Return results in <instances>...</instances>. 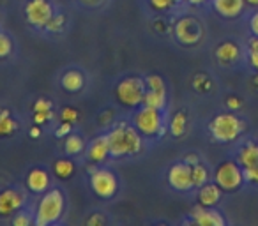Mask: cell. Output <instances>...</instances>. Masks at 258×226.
Wrapping results in <instances>:
<instances>
[{
    "label": "cell",
    "instance_id": "ac0fdd59",
    "mask_svg": "<svg viewBox=\"0 0 258 226\" xmlns=\"http://www.w3.org/2000/svg\"><path fill=\"white\" fill-rule=\"evenodd\" d=\"M223 200V189L214 182L209 180L207 184L198 187L197 191V201L204 207H216L219 205V201Z\"/></svg>",
    "mask_w": 258,
    "mask_h": 226
},
{
    "label": "cell",
    "instance_id": "d6986e66",
    "mask_svg": "<svg viewBox=\"0 0 258 226\" xmlns=\"http://www.w3.org/2000/svg\"><path fill=\"white\" fill-rule=\"evenodd\" d=\"M189 131V115L186 110L173 111L168 119V133L172 138H182Z\"/></svg>",
    "mask_w": 258,
    "mask_h": 226
},
{
    "label": "cell",
    "instance_id": "44dd1931",
    "mask_svg": "<svg viewBox=\"0 0 258 226\" xmlns=\"http://www.w3.org/2000/svg\"><path fill=\"white\" fill-rule=\"evenodd\" d=\"M20 129L18 120L13 117L11 110L0 108V138H9Z\"/></svg>",
    "mask_w": 258,
    "mask_h": 226
},
{
    "label": "cell",
    "instance_id": "bcb514c9",
    "mask_svg": "<svg viewBox=\"0 0 258 226\" xmlns=\"http://www.w3.org/2000/svg\"><path fill=\"white\" fill-rule=\"evenodd\" d=\"M212 0H187V4L189 6H195V8H202V6H207L211 4Z\"/></svg>",
    "mask_w": 258,
    "mask_h": 226
},
{
    "label": "cell",
    "instance_id": "e575fe53",
    "mask_svg": "<svg viewBox=\"0 0 258 226\" xmlns=\"http://www.w3.org/2000/svg\"><path fill=\"white\" fill-rule=\"evenodd\" d=\"M46 111H55V106L48 97H37L32 104V113H46Z\"/></svg>",
    "mask_w": 258,
    "mask_h": 226
},
{
    "label": "cell",
    "instance_id": "484cf974",
    "mask_svg": "<svg viewBox=\"0 0 258 226\" xmlns=\"http://www.w3.org/2000/svg\"><path fill=\"white\" fill-rule=\"evenodd\" d=\"M191 177H193L195 189H198L200 186H204V184H207L211 180V170L207 168V165L198 161L197 165L191 166Z\"/></svg>",
    "mask_w": 258,
    "mask_h": 226
},
{
    "label": "cell",
    "instance_id": "f1b7e54d",
    "mask_svg": "<svg viewBox=\"0 0 258 226\" xmlns=\"http://www.w3.org/2000/svg\"><path fill=\"white\" fill-rule=\"evenodd\" d=\"M246 58L247 64L258 72V37L251 36L246 43Z\"/></svg>",
    "mask_w": 258,
    "mask_h": 226
},
{
    "label": "cell",
    "instance_id": "2e32d148",
    "mask_svg": "<svg viewBox=\"0 0 258 226\" xmlns=\"http://www.w3.org/2000/svg\"><path fill=\"white\" fill-rule=\"evenodd\" d=\"M211 6L216 15L225 20L240 18L247 8L246 0H212Z\"/></svg>",
    "mask_w": 258,
    "mask_h": 226
},
{
    "label": "cell",
    "instance_id": "f546056e",
    "mask_svg": "<svg viewBox=\"0 0 258 226\" xmlns=\"http://www.w3.org/2000/svg\"><path fill=\"white\" fill-rule=\"evenodd\" d=\"M149 8L152 9L158 15H165V13H170L177 8V0H147Z\"/></svg>",
    "mask_w": 258,
    "mask_h": 226
},
{
    "label": "cell",
    "instance_id": "e0dca14e",
    "mask_svg": "<svg viewBox=\"0 0 258 226\" xmlns=\"http://www.w3.org/2000/svg\"><path fill=\"white\" fill-rule=\"evenodd\" d=\"M60 87L69 94H78L85 89V74H83L80 69L71 67V69H66L64 72L60 74V80H58Z\"/></svg>",
    "mask_w": 258,
    "mask_h": 226
},
{
    "label": "cell",
    "instance_id": "3957f363",
    "mask_svg": "<svg viewBox=\"0 0 258 226\" xmlns=\"http://www.w3.org/2000/svg\"><path fill=\"white\" fill-rule=\"evenodd\" d=\"M207 131L216 143H232L239 140L246 131V120L237 115L235 111H221L209 120Z\"/></svg>",
    "mask_w": 258,
    "mask_h": 226
},
{
    "label": "cell",
    "instance_id": "30bf717a",
    "mask_svg": "<svg viewBox=\"0 0 258 226\" xmlns=\"http://www.w3.org/2000/svg\"><path fill=\"white\" fill-rule=\"evenodd\" d=\"M166 180H168V186L177 193H189L195 189L193 177H191V165H187L186 161L173 163L168 168Z\"/></svg>",
    "mask_w": 258,
    "mask_h": 226
},
{
    "label": "cell",
    "instance_id": "8d00e7d4",
    "mask_svg": "<svg viewBox=\"0 0 258 226\" xmlns=\"http://www.w3.org/2000/svg\"><path fill=\"white\" fill-rule=\"evenodd\" d=\"M53 120H55V111H46V113H34V115H32V122L37 124V126H41V127L50 126Z\"/></svg>",
    "mask_w": 258,
    "mask_h": 226
},
{
    "label": "cell",
    "instance_id": "ffe728a7",
    "mask_svg": "<svg viewBox=\"0 0 258 226\" xmlns=\"http://www.w3.org/2000/svg\"><path fill=\"white\" fill-rule=\"evenodd\" d=\"M87 143L89 141L80 133H69L64 138V154L69 156V158H78V156L85 154Z\"/></svg>",
    "mask_w": 258,
    "mask_h": 226
},
{
    "label": "cell",
    "instance_id": "ba28073f",
    "mask_svg": "<svg viewBox=\"0 0 258 226\" xmlns=\"http://www.w3.org/2000/svg\"><path fill=\"white\" fill-rule=\"evenodd\" d=\"M212 180L223 189V193H235L246 184L244 170L235 159H225L212 172Z\"/></svg>",
    "mask_w": 258,
    "mask_h": 226
},
{
    "label": "cell",
    "instance_id": "8992f818",
    "mask_svg": "<svg viewBox=\"0 0 258 226\" xmlns=\"http://www.w3.org/2000/svg\"><path fill=\"white\" fill-rule=\"evenodd\" d=\"M172 36L180 46L195 48L205 39V25L193 15H182L172 23Z\"/></svg>",
    "mask_w": 258,
    "mask_h": 226
},
{
    "label": "cell",
    "instance_id": "cb8c5ba5",
    "mask_svg": "<svg viewBox=\"0 0 258 226\" xmlns=\"http://www.w3.org/2000/svg\"><path fill=\"white\" fill-rule=\"evenodd\" d=\"M53 175L57 177L58 180H69L73 175H75V172H76V165H75V161H73L71 158H58V159H55V163H53Z\"/></svg>",
    "mask_w": 258,
    "mask_h": 226
},
{
    "label": "cell",
    "instance_id": "5b68a950",
    "mask_svg": "<svg viewBox=\"0 0 258 226\" xmlns=\"http://www.w3.org/2000/svg\"><path fill=\"white\" fill-rule=\"evenodd\" d=\"M115 103L125 110H137L144 104L145 97V80L142 76L129 74L120 78L113 87Z\"/></svg>",
    "mask_w": 258,
    "mask_h": 226
},
{
    "label": "cell",
    "instance_id": "8fae6325",
    "mask_svg": "<svg viewBox=\"0 0 258 226\" xmlns=\"http://www.w3.org/2000/svg\"><path fill=\"white\" fill-rule=\"evenodd\" d=\"M27 194L18 187H4L0 191V217H13L25 208Z\"/></svg>",
    "mask_w": 258,
    "mask_h": 226
},
{
    "label": "cell",
    "instance_id": "d590c367",
    "mask_svg": "<svg viewBox=\"0 0 258 226\" xmlns=\"http://www.w3.org/2000/svg\"><path fill=\"white\" fill-rule=\"evenodd\" d=\"M106 222H108V217L104 215V212H101V210L90 212L85 217V224H89V226H104Z\"/></svg>",
    "mask_w": 258,
    "mask_h": 226
},
{
    "label": "cell",
    "instance_id": "b9f144b4",
    "mask_svg": "<svg viewBox=\"0 0 258 226\" xmlns=\"http://www.w3.org/2000/svg\"><path fill=\"white\" fill-rule=\"evenodd\" d=\"M75 2L87 9H97V8H101V6L106 4V0H75Z\"/></svg>",
    "mask_w": 258,
    "mask_h": 226
},
{
    "label": "cell",
    "instance_id": "d4e9b609",
    "mask_svg": "<svg viewBox=\"0 0 258 226\" xmlns=\"http://www.w3.org/2000/svg\"><path fill=\"white\" fill-rule=\"evenodd\" d=\"M191 87H193L195 92L198 94H209L214 89V82L207 72H197V74L191 78Z\"/></svg>",
    "mask_w": 258,
    "mask_h": 226
},
{
    "label": "cell",
    "instance_id": "277c9868",
    "mask_svg": "<svg viewBox=\"0 0 258 226\" xmlns=\"http://www.w3.org/2000/svg\"><path fill=\"white\" fill-rule=\"evenodd\" d=\"M166 111L156 110V108L145 106L142 104L137 108L131 117V122L138 129V133L145 138V140H159L166 134L168 131V119L165 115Z\"/></svg>",
    "mask_w": 258,
    "mask_h": 226
},
{
    "label": "cell",
    "instance_id": "f35d334b",
    "mask_svg": "<svg viewBox=\"0 0 258 226\" xmlns=\"http://www.w3.org/2000/svg\"><path fill=\"white\" fill-rule=\"evenodd\" d=\"M225 104H226V110H230V111H239L240 108L244 106V101L240 99L239 96H228L225 99Z\"/></svg>",
    "mask_w": 258,
    "mask_h": 226
},
{
    "label": "cell",
    "instance_id": "d6a6232c",
    "mask_svg": "<svg viewBox=\"0 0 258 226\" xmlns=\"http://www.w3.org/2000/svg\"><path fill=\"white\" fill-rule=\"evenodd\" d=\"M145 89L149 90H168L166 89V82L161 74H147L145 76Z\"/></svg>",
    "mask_w": 258,
    "mask_h": 226
},
{
    "label": "cell",
    "instance_id": "9a60e30c",
    "mask_svg": "<svg viewBox=\"0 0 258 226\" xmlns=\"http://www.w3.org/2000/svg\"><path fill=\"white\" fill-rule=\"evenodd\" d=\"M25 186L32 194H43L51 187V173L43 166H34L27 172Z\"/></svg>",
    "mask_w": 258,
    "mask_h": 226
},
{
    "label": "cell",
    "instance_id": "7c38bea8",
    "mask_svg": "<svg viewBox=\"0 0 258 226\" xmlns=\"http://www.w3.org/2000/svg\"><path fill=\"white\" fill-rule=\"evenodd\" d=\"M244 48L233 39H223L216 44L214 58L221 67H232L242 60Z\"/></svg>",
    "mask_w": 258,
    "mask_h": 226
},
{
    "label": "cell",
    "instance_id": "7dc6e473",
    "mask_svg": "<svg viewBox=\"0 0 258 226\" xmlns=\"http://www.w3.org/2000/svg\"><path fill=\"white\" fill-rule=\"evenodd\" d=\"M246 4L251 8H258V0H246Z\"/></svg>",
    "mask_w": 258,
    "mask_h": 226
},
{
    "label": "cell",
    "instance_id": "6da1fadb",
    "mask_svg": "<svg viewBox=\"0 0 258 226\" xmlns=\"http://www.w3.org/2000/svg\"><path fill=\"white\" fill-rule=\"evenodd\" d=\"M108 143H110V158L111 159H125L135 158L144 152L145 138L138 133L133 122L127 120H117L111 124L106 131Z\"/></svg>",
    "mask_w": 258,
    "mask_h": 226
},
{
    "label": "cell",
    "instance_id": "60d3db41",
    "mask_svg": "<svg viewBox=\"0 0 258 226\" xmlns=\"http://www.w3.org/2000/svg\"><path fill=\"white\" fill-rule=\"evenodd\" d=\"M73 129H75V126H73V124H69V122H62V120H60V124H58V127H57V129H55V136L60 138V140H64V138L68 136L69 133H73Z\"/></svg>",
    "mask_w": 258,
    "mask_h": 226
},
{
    "label": "cell",
    "instance_id": "4316f807",
    "mask_svg": "<svg viewBox=\"0 0 258 226\" xmlns=\"http://www.w3.org/2000/svg\"><path fill=\"white\" fill-rule=\"evenodd\" d=\"M68 29V16L64 13H55L53 18L48 22V25L44 27L43 32H48V34H62L64 30Z\"/></svg>",
    "mask_w": 258,
    "mask_h": 226
},
{
    "label": "cell",
    "instance_id": "4dcf8cb0",
    "mask_svg": "<svg viewBox=\"0 0 258 226\" xmlns=\"http://www.w3.org/2000/svg\"><path fill=\"white\" fill-rule=\"evenodd\" d=\"M80 111L76 110L75 106H64L60 111H58V119L62 120V122H69L73 124V126H76V124L80 122Z\"/></svg>",
    "mask_w": 258,
    "mask_h": 226
},
{
    "label": "cell",
    "instance_id": "1f68e13d",
    "mask_svg": "<svg viewBox=\"0 0 258 226\" xmlns=\"http://www.w3.org/2000/svg\"><path fill=\"white\" fill-rule=\"evenodd\" d=\"M242 170H244V179H246V184L258 187V158L254 159V161H251L247 166H244Z\"/></svg>",
    "mask_w": 258,
    "mask_h": 226
},
{
    "label": "cell",
    "instance_id": "603a6c76",
    "mask_svg": "<svg viewBox=\"0 0 258 226\" xmlns=\"http://www.w3.org/2000/svg\"><path fill=\"white\" fill-rule=\"evenodd\" d=\"M144 104L145 106L156 108V110L166 111V108H168V90H149V89H145Z\"/></svg>",
    "mask_w": 258,
    "mask_h": 226
},
{
    "label": "cell",
    "instance_id": "9c48e42d",
    "mask_svg": "<svg viewBox=\"0 0 258 226\" xmlns=\"http://www.w3.org/2000/svg\"><path fill=\"white\" fill-rule=\"evenodd\" d=\"M57 13V8L51 0H25L23 4V16L29 27L34 30H44L51 18Z\"/></svg>",
    "mask_w": 258,
    "mask_h": 226
},
{
    "label": "cell",
    "instance_id": "ee69618b",
    "mask_svg": "<svg viewBox=\"0 0 258 226\" xmlns=\"http://www.w3.org/2000/svg\"><path fill=\"white\" fill-rule=\"evenodd\" d=\"M41 134H43V129H41V126L34 124V126L30 127V131H29V136L32 138V140H37V138H41Z\"/></svg>",
    "mask_w": 258,
    "mask_h": 226
},
{
    "label": "cell",
    "instance_id": "c3c4849f",
    "mask_svg": "<svg viewBox=\"0 0 258 226\" xmlns=\"http://www.w3.org/2000/svg\"><path fill=\"white\" fill-rule=\"evenodd\" d=\"M256 143H258V140H256Z\"/></svg>",
    "mask_w": 258,
    "mask_h": 226
},
{
    "label": "cell",
    "instance_id": "7bdbcfd3",
    "mask_svg": "<svg viewBox=\"0 0 258 226\" xmlns=\"http://www.w3.org/2000/svg\"><path fill=\"white\" fill-rule=\"evenodd\" d=\"M247 25H249L251 36H256L258 37V8H256V11H254L253 15L249 16V22H247Z\"/></svg>",
    "mask_w": 258,
    "mask_h": 226
},
{
    "label": "cell",
    "instance_id": "4fadbf2b",
    "mask_svg": "<svg viewBox=\"0 0 258 226\" xmlns=\"http://www.w3.org/2000/svg\"><path fill=\"white\" fill-rule=\"evenodd\" d=\"M83 156H85L87 163H90V165H94V166L106 163L108 159H110V143H108L106 133L94 136L92 140L87 143L85 154Z\"/></svg>",
    "mask_w": 258,
    "mask_h": 226
},
{
    "label": "cell",
    "instance_id": "7a4b0ae2",
    "mask_svg": "<svg viewBox=\"0 0 258 226\" xmlns=\"http://www.w3.org/2000/svg\"><path fill=\"white\" fill-rule=\"evenodd\" d=\"M68 201L60 187H50L46 193L41 194L39 201L34 210V224L36 226H51L60 222L64 217Z\"/></svg>",
    "mask_w": 258,
    "mask_h": 226
},
{
    "label": "cell",
    "instance_id": "5bb4252c",
    "mask_svg": "<svg viewBox=\"0 0 258 226\" xmlns=\"http://www.w3.org/2000/svg\"><path fill=\"white\" fill-rule=\"evenodd\" d=\"M189 217L193 224L198 226H226V219L216 207H204L195 205L189 212Z\"/></svg>",
    "mask_w": 258,
    "mask_h": 226
},
{
    "label": "cell",
    "instance_id": "52a82bcc",
    "mask_svg": "<svg viewBox=\"0 0 258 226\" xmlns=\"http://www.w3.org/2000/svg\"><path fill=\"white\" fill-rule=\"evenodd\" d=\"M89 187L101 200H113L120 189V180L111 168L97 165L89 172Z\"/></svg>",
    "mask_w": 258,
    "mask_h": 226
},
{
    "label": "cell",
    "instance_id": "681fc988",
    "mask_svg": "<svg viewBox=\"0 0 258 226\" xmlns=\"http://www.w3.org/2000/svg\"><path fill=\"white\" fill-rule=\"evenodd\" d=\"M0 2H2V0H0Z\"/></svg>",
    "mask_w": 258,
    "mask_h": 226
},
{
    "label": "cell",
    "instance_id": "f6af8a7d",
    "mask_svg": "<svg viewBox=\"0 0 258 226\" xmlns=\"http://www.w3.org/2000/svg\"><path fill=\"white\" fill-rule=\"evenodd\" d=\"M182 161H186L187 165L193 166V165H197V163L200 161V158H198V154H193V152H191V154H186V156H184Z\"/></svg>",
    "mask_w": 258,
    "mask_h": 226
},
{
    "label": "cell",
    "instance_id": "83f0119b",
    "mask_svg": "<svg viewBox=\"0 0 258 226\" xmlns=\"http://www.w3.org/2000/svg\"><path fill=\"white\" fill-rule=\"evenodd\" d=\"M15 53V39L8 32L0 30V60H8Z\"/></svg>",
    "mask_w": 258,
    "mask_h": 226
},
{
    "label": "cell",
    "instance_id": "7402d4cb",
    "mask_svg": "<svg viewBox=\"0 0 258 226\" xmlns=\"http://www.w3.org/2000/svg\"><path fill=\"white\" fill-rule=\"evenodd\" d=\"M258 158V143L253 140L249 141H244L242 145H240L239 148H237L235 152V161L239 163L240 166H247L251 161H254V159Z\"/></svg>",
    "mask_w": 258,
    "mask_h": 226
},
{
    "label": "cell",
    "instance_id": "74e56055",
    "mask_svg": "<svg viewBox=\"0 0 258 226\" xmlns=\"http://www.w3.org/2000/svg\"><path fill=\"white\" fill-rule=\"evenodd\" d=\"M154 30L158 34H161V36H165V34H168V32H172V23L168 22V20L165 18L163 15H159L158 18L154 20Z\"/></svg>",
    "mask_w": 258,
    "mask_h": 226
},
{
    "label": "cell",
    "instance_id": "836d02e7",
    "mask_svg": "<svg viewBox=\"0 0 258 226\" xmlns=\"http://www.w3.org/2000/svg\"><path fill=\"white\" fill-rule=\"evenodd\" d=\"M11 222L15 226H30L34 224V215L30 214L29 210H25V208H22L20 212H16L15 215L11 217Z\"/></svg>",
    "mask_w": 258,
    "mask_h": 226
},
{
    "label": "cell",
    "instance_id": "ab89813d",
    "mask_svg": "<svg viewBox=\"0 0 258 226\" xmlns=\"http://www.w3.org/2000/svg\"><path fill=\"white\" fill-rule=\"evenodd\" d=\"M113 117H115L113 110H104L103 113H99V119H97V122H99L103 127H111V124L115 122Z\"/></svg>",
    "mask_w": 258,
    "mask_h": 226
}]
</instances>
